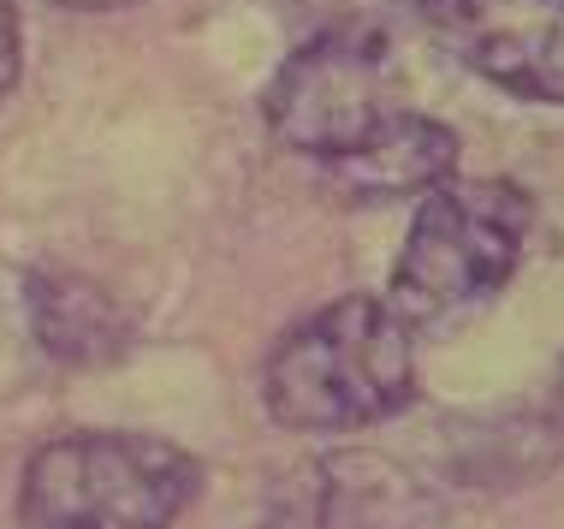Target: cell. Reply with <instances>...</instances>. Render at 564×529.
Masks as SVG:
<instances>
[{"label":"cell","mask_w":564,"mask_h":529,"mask_svg":"<svg viewBox=\"0 0 564 529\" xmlns=\"http://www.w3.org/2000/svg\"><path fill=\"white\" fill-rule=\"evenodd\" d=\"M429 36L523 101H564V0H416Z\"/></svg>","instance_id":"6"},{"label":"cell","mask_w":564,"mask_h":529,"mask_svg":"<svg viewBox=\"0 0 564 529\" xmlns=\"http://www.w3.org/2000/svg\"><path fill=\"white\" fill-rule=\"evenodd\" d=\"M268 131L292 155L333 168L410 114L399 42L375 24H333L285 54L262 96Z\"/></svg>","instance_id":"4"},{"label":"cell","mask_w":564,"mask_h":529,"mask_svg":"<svg viewBox=\"0 0 564 529\" xmlns=\"http://www.w3.org/2000/svg\"><path fill=\"white\" fill-rule=\"evenodd\" d=\"M30 334L36 345L72 369H101L131 345V315L108 285L66 274V268H30L24 280Z\"/></svg>","instance_id":"7"},{"label":"cell","mask_w":564,"mask_h":529,"mask_svg":"<svg viewBox=\"0 0 564 529\" xmlns=\"http://www.w3.org/2000/svg\"><path fill=\"white\" fill-rule=\"evenodd\" d=\"M54 7H72V12H113V7H137V0H54Z\"/></svg>","instance_id":"10"},{"label":"cell","mask_w":564,"mask_h":529,"mask_svg":"<svg viewBox=\"0 0 564 529\" xmlns=\"http://www.w3.org/2000/svg\"><path fill=\"white\" fill-rule=\"evenodd\" d=\"M19 66H24V42H19V7L0 0V101L12 96L19 84Z\"/></svg>","instance_id":"9"},{"label":"cell","mask_w":564,"mask_h":529,"mask_svg":"<svg viewBox=\"0 0 564 529\" xmlns=\"http://www.w3.org/2000/svg\"><path fill=\"white\" fill-rule=\"evenodd\" d=\"M250 529H440V500L380 452H322L273 482Z\"/></svg>","instance_id":"5"},{"label":"cell","mask_w":564,"mask_h":529,"mask_svg":"<svg viewBox=\"0 0 564 529\" xmlns=\"http://www.w3.org/2000/svg\"><path fill=\"white\" fill-rule=\"evenodd\" d=\"M457 168V138L452 126H440V119L429 114H399L380 138H369L357 149V155L333 161V168H322L327 185H339L345 196H369V203H380V196H410V191H429L440 185Z\"/></svg>","instance_id":"8"},{"label":"cell","mask_w":564,"mask_h":529,"mask_svg":"<svg viewBox=\"0 0 564 529\" xmlns=\"http://www.w3.org/2000/svg\"><path fill=\"white\" fill-rule=\"evenodd\" d=\"M416 392L410 322L380 298H333L273 345L262 399L292 434H345L399 417Z\"/></svg>","instance_id":"1"},{"label":"cell","mask_w":564,"mask_h":529,"mask_svg":"<svg viewBox=\"0 0 564 529\" xmlns=\"http://www.w3.org/2000/svg\"><path fill=\"white\" fill-rule=\"evenodd\" d=\"M535 233V196L517 179H457L429 185L410 238L392 262V310L410 327H446L517 274Z\"/></svg>","instance_id":"2"},{"label":"cell","mask_w":564,"mask_h":529,"mask_svg":"<svg viewBox=\"0 0 564 529\" xmlns=\"http://www.w3.org/2000/svg\"><path fill=\"white\" fill-rule=\"evenodd\" d=\"M203 494V464L161 434H59L30 458L24 529H173Z\"/></svg>","instance_id":"3"}]
</instances>
